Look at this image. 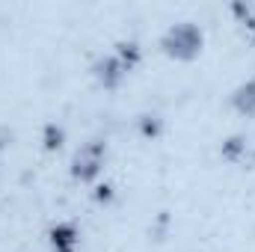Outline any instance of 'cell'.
Masks as SVG:
<instances>
[{"label":"cell","instance_id":"1","mask_svg":"<svg viewBox=\"0 0 255 252\" xmlns=\"http://www.w3.org/2000/svg\"><path fill=\"white\" fill-rule=\"evenodd\" d=\"M202 45H205V36L199 30V24L193 21H181V24H172L163 39H160V48L166 57L172 60H181V63H190L202 54Z\"/></svg>","mask_w":255,"mask_h":252},{"label":"cell","instance_id":"2","mask_svg":"<svg viewBox=\"0 0 255 252\" xmlns=\"http://www.w3.org/2000/svg\"><path fill=\"white\" fill-rule=\"evenodd\" d=\"M104 151H107L104 142H98V139L86 142V145L74 154V160H71V175H74L77 181H83V184L95 181V178L101 175V166H104Z\"/></svg>","mask_w":255,"mask_h":252},{"label":"cell","instance_id":"3","mask_svg":"<svg viewBox=\"0 0 255 252\" xmlns=\"http://www.w3.org/2000/svg\"><path fill=\"white\" fill-rule=\"evenodd\" d=\"M92 74H95V80L104 86V89H116L122 80H125V65L119 63V57L113 54V57H101V60H95L92 65Z\"/></svg>","mask_w":255,"mask_h":252},{"label":"cell","instance_id":"4","mask_svg":"<svg viewBox=\"0 0 255 252\" xmlns=\"http://www.w3.org/2000/svg\"><path fill=\"white\" fill-rule=\"evenodd\" d=\"M232 107H235L241 116H255V80L241 83V86L232 92Z\"/></svg>","mask_w":255,"mask_h":252},{"label":"cell","instance_id":"5","mask_svg":"<svg viewBox=\"0 0 255 252\" xmlns=\"http://www.w3.org/2000/svg\"><path fill=\"white\" fill-rule=\"evenodd\" d=\"M51 247H54V252H74L77 250V232H74V226H68V223L54 226L51 229Z\"/></svg>","mask_w":255,"mask_h":252},{"label":"cell","instance_id":"6","mask_svg":"<svg viewBox=\"0 0 255 252\" xmlns=\"http://www.w3.org/2000/svg\"><path fill=\"white\" fill-rule=\"evenodd\" d=\"M116 57H119V63L125 65V71H133L136 65H139V45L136 42H122L119 45V51H116Z\"/></svg>","mask_w":255,"mask_h":252},{"label":"cell","instance_id":"7","mask_svg":"<svg viewBox=\"0 0 255 252\" xmlns=\"http://www.w3.org/2000/svg\"><path fill=\"white\" fill-rule=\"evenodd\" d=\"M220 151H223V157H226V160H241V154L247 151V139H244V136H232V139H226V142H223V148H220Z\"/></svg>","mask_w":255,"mask_h":252},{"label":"cell","instance_id":"8","mask_svg":"<svg viewBox=\"0 0 255 252\" xmlns=\"http://www.w3.org/2000/svg\"><path fill=\"white\" fill-rule=\"evenodd\" d=\"M63 139H65V133H63V127L57 125V122L45 125V148H48V151H57V148L63 145Z\"/></svg>","mask_w":255,"mask_h":252},{"label":"cell","instance_id":"9","mask_svg":"<svg viewBox=\"0 0 255 252\" xmlns=\"http://www.w3.org/2000/svg\"><path fill=\"white\" fill-rule=\"evenodd\" d=\"M139 127H142V133H145V136H154V133L160 130V122H157V116H142Z\"/></svg>","mask_w":255,"mask_h":252},{"label":"cell","instance_id":"10","mask_svg":"<svg viewBox=\"0 0 255 252\" xmlns=\"http://www.w3.org/2000/svg\"><path fill=\"white\" fill-rule=\"evenodd\" d=\"M95 199H98V202H110V199H113V187H110V184L98 187L95 190Z\"/></svg>","mask_w":255,"mask_h":252}]
</instances>
